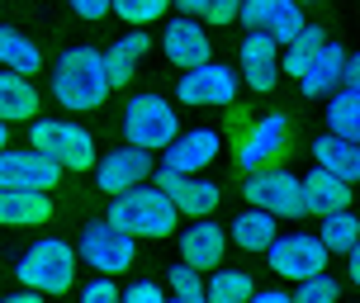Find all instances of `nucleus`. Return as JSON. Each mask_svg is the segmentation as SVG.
I'll return each mask as SVG.
<instances>
[{
	"label": "nucleus",
	"instance_id": "obj_1",
	"mask_svg": "<svg viewBox=\"0 0 360 303\" xmlns=\"http://www.w3.org/2000/svg\"><path fill=\"white\" fill-rule=\"evenodd\" d=\"M53 95L67 109L86 114V109H100L109 95V76H105V53L95 48H67L57 57V76H53Z\"/></svg>",
	"mask_w": 360,
	"mask_h": 303
},
{
	"label": "nucleus",
	"instance_id": "obj_2",
	"mask_svg": "<svg viewBox=\"0 0 360 303\" xmlns=\"http://www.w3.org/2000/svg\"><path fill=\"white\" fill-rule=\"evenodd\" d=\"M176 218H180L176 204L157 185H133L124 195H114V204H109V223L128 237H171Z\"/></svg>",
	"mask_w": 360,
	"mask_h": 303
},
{
	"label": "nucleus",
	"instance_id": "obj_3",
	"mask_svg": "<svg viewBox=\"0 0 360 303\" xmlns=\"http://www.w3.org/2000/svg\"><path fill=\"white\" fill-rule=\"evenodd\" d=\"M233 133H237V166L242 171L280 166L289 152V119L285 114L247 119V109H233Z\"/></svg>",
	"mask_w": 360,
	"mask_h": 303
},
{
	"label": "nucleus",
	"instance_id": "obj_4",
	"mask_svg": "<svg viewBox=\"0 0 360 303\" xmlns=\"http://www.w3.org/2000/svg\"><path fill=\"white\" fill-rule=\"evenodd\" d=\"M19 285L38 289V294H67L76 285V247H67L62 237H43L19 256Z\"/></svg>",
	"mask_w": 360,
	"mask_h": 303
},
{
	"label": "nucleus",
	"instance_id": "obj_5",
	"mask_svg": "<svg viewBox=\"0 0 360 303\" xmlns=\"http://www.w3.org/2000/svg\"><path fill=\"white\" fill-rule=\"evenodd\" d=\"M29 147L43 152V157H53L67 171H90L95 166V138L81 124H67V119H34Z\"/></svg>",
	"mask_w": 360,
	"mask_h": 303
},
{
	"label": "nucleus",
	"instance_id": "obj_6",
	"mask_svg": "<svg viewBox=\"0 0 360 303\" xmlns=\"http://www.w3.org/2000/svg\"><path fill=\"white\" fill-rule=\"evenodd\" d=\"M124 133L133 147L162 152L180 133V119H176V109H171V100H162V95H133L124 109Z\"/></svg>",
	"mask_w": 360,
	"mask_h": 303
},
{
	"label": "nucleus",
	"instance_id": "obj_7",
	"mask_svg": "<svg viewBox=\"0 0 360 303\" xmlns=\"http://www.w3.org/2000/svg\"><path fill=\"white\" fill-rule=\"evenodd\" d=\"M247 204L252 209H266L270 218H304V190H299V176L285 171V166H261L247 180Z\"/></svg>",
	"mask_w": 360,
	"mask_h": 303
},
{
	"label": "nucleus",
	"instance_id": "obj_8",
	"mask_svg": "<svg viewBox=\"0 0 360 303\" xmlns=\"http://www.w3.org/2000/svg\"><path fill=\"white\" fill-rule=\"evenodd\" d=\"M76 261H86L95 275H124L128 266H133V237L128 232H119L114 223H90L86 232H81V247H76Z\"/></svg>",
	"mask_w": 360,
	"mask_h": 303
},
{
	"label": "nucleus",
	"instance_id": "obj_9",
	"mask_svg": "<svg viewBox=\"0 0 360 303\" xmlns=\"http://www.w3.org/2000/svg\"><path fill=\"white\" fill-rule=\"evenodd\" d=\"M270 256V270L280 275V280H308V275H323L327 266V247L313 237V232H285V237H275L266 247Z\"/></svg>",
	"mask_w": 360,
	"mask_h": 303
},
{
	"label": "nucleus",
	"instance_id": "obj_10",
	"mask_svg": "<svg viewBox=\"0 0 360 303\" xmlns=\"http://www.w3.org/2000/svg\"><path fill=\"white\" fill-rule=\"evenodd\" d=\"M237 100V72L233 67H223V62H204V67H190V72L180 76V105H233Z\"/></svg>",
	"mask_w": 360,
	"mask_h": 303
},
{
	"label": "nucleus",
	"instance_id": "obj_11",
	"mask_svg": "<svg viewBox=\"0 0 360 303\" xmlns=\"http://www.w3.org/2000/svg\"><path fill=\"white\" fill-rule=\"evenodd\" d=\"M62 180V166L53 157H43L34 147L24 152H0V190H53Z\"/></svg>",
	"mask_w": 360,
	"mask_h": 303
},
{
	"label": "nucleus",
	"instance_id": "obj_12",
	"mask_svg": "<svg viewBox=\"0 0 360 303\" xmlns=\"http://www.w3.org/2000/svg\"><path fill=\"white\" fill-rule=\"evenodd\" d=\"M237 19L247 24V34L261 29V34H270L275 43H289V38H299V29H304L299 0H242Z\"/></svg>",
	"mask_w": 360,
	"mask_h": 303
},
{
	"label": "nucleus",
	"instance_id": "obj_13",
	"mask_svg": "<svg viewBox=\"0 0 360 303\" xmlns=\"http://www.w3.org/2000/svg\"><path fill=\"white\" fill-rule=\"evenodd\" d=\"M157 190H166V199L176 204V214H190V218H209L218 209V199H223V190H218L214 180L204 176H180V171H166L157 176Z\"/></svg>",
	"mask_w": 360,
	"mask_h": 303
},
{
	"label": "nucleus",
	"instance_id": "obj_14",
	"mask_svg": "<svg viewBox=\"0 0 360 303\" xmlns=\"http://www.w3.org/2000/svg\"><path fill=\"white\" fill-rule=\"evenodd\" d=\"M147 176H152V152H143V147H133V143L105 152L100 171H95V180H100L105 195H124L133 185H147Z\"/></svg>",
	"mask_w": 360,
	"mask_h": 303
},
{
	"label": "nucleus",
	"instance_id": "obj_15",
	"mask_svg": "<svg viewBox=\"0 0 360 303\" xmlns=\"http://www.w3.org/2000/svg\"><path fill=\"white\" fill-rule=\"evenodd\" d=\"M223 251H228V232L218 228L214 218H195L190 228L180 232V261L195 266L199 275L223 266Z\"/></svg>",
	"mask_w": 360,
	"mask_h": 303
},
{
	"label": "nucleus",
	"instance_id": "obj_16",
	"mask_svg": "<svg viewBox=\"0 0 360 303\" xmlns=\"http://www.w3.org/2000/svg\"><path fill=\"white\" fill-rule=\"evenodd\" d=\"M162 48L166 57L176 62L180 72H190V67H204L209 62V53H214V43H209V34H204V24L190 15H180L166 24V34H162Z\"/></svg>",
	"mask_w": 360,
	"mask_h": 303
},
{
	"label": "nucleus",
	"instance_id": "obj_17",
	"mask_svg": "<svg viewBox=\"0 0 360 303\" xmlns=\"http://www.w3.org/2000/svg\"><path fill=\"white\" fill-rule=\"evenodd\" d=\"M242 81L252 90H275V81H280V43L270 34H261V29H252V34L242 38Z\"/></svg>",
	"mask_w": 360,
	"mask_h": 303
},
{
	"label": "nucleus",
	"instance_id": "obj_18",
	"mask_svg": "<svg viewBox=\"0 0 360 303\" xmlns=\"http://www.w3.org/2000/svg\"><path fill=\"white\" fill-rule=\"evenodd\" d=\"M218 138L214 128H190V133H176L171 143H166V171H180V176H199L209 161L218 157Z\"/></svg>",
	"mask_w": 360,
	"mask_h": 303
},
{
	"label": "nucleus",
	"instance_id": "obj_19",
	"mask_svg": "<svg viewBox=\"0 0 360 303\" xmlns=\"http://www.w3.org/2000/svg\"><path fill=\"white\" fill-rule=\"evenodd\" d=\"M53 218L48 190H0V228H38Z\"/></svg>",
	"mask_w": 360,
	"mask_h": 303
},
{
	"label": "nucleus",
	"instance_id": "obj_20",
	"mask_svg": "<svg viewBox=\"0 0 360 303\" xmlns=\"http://www.w3.org/2000/svg\"><path fill=\"white\" fill-rule=\"evenodd\" d=\"M342 72H346V48H342V43H323L318 57L304 67L299 86H304L308 100H323V95H332V90L342 86Z\"/></svg>",
	"mask_w": 360,
	"mask_h": 303
},
{
	"label": "nucleus",
	"instance_id": "obj_21",
	"mask_svg": "<svg viewBox=\"0 0 360 303\" xmlns=\"http://www.w3.org/2000/svg\"><path fill=\"white\" fill-rule=\"evenodd\" d=\"M38 109H43V95L34 90V81L0 67V124H24Z\"/></svg>",
	"mask_w": 360,
	"mask_h": 303
},
{
	"label": "nucleus",
	"instance_id": "obj_22",
	"mask_svg": "<svg viewBox=\"0 0 360 303\" xmlns=\"http://www.w3.org/2000/svg\"><path fill=\"white\" fill-rule=\"evenodd\" d=\"M299 190H304V214H332V209H351V185L337 180L332 171H313V176L299 180Z\"/></svg>",
	"mask_w": 360,
	"mask_h": 303
},
{
	"label": "nucleus",
	"instance_id": "obj_23",
	"mask_svg": "<svg viewBox=\"0 0 360 303\" xmlns=\"http://www.w3.org/2000/svg\"><path fill=\"white\" fill-rule=\"evenodd\" d=\"M147 48H152V38L143 34V29H133V34H124L114 48L105 53V76H109V90H124L128 81H133V72H138V57H147Z\"/></svg>",
	"mask_w": 360,
	"mask_h": 303
},
{
	"label": "nucleus",
	"instance_id": "obj_24",
	"mask_svg": "<svg viewBox=\"0 0 360 303\" xmlns=\"http://www.w3.org/2000/svg\"><path fill=\"white\" fill-rule=\"evenodd\" d=\"M313 157H318L323 171H332V176L346 180V185H356V180H360V143H351V138L327 133V138L313 143Z\"/></svg>",
	"mask_w": 360,
	"mask_h": 303
},
{
	"label": "nucleus",
	"instance_id": "obj_25",
	"mask_svg": "<svg viewBox=\"0 0 360 303\" xmlns=\"http://www.w3.org/2000/svg\"><path fill=\"white\" fill-rule=\"evenodd\" d=\"M0 67L5 72H19V76H34L43 67V53H38L34 38H24L19 29H5L0 24Z\"/></svg>",
	"mask_w": 360,
	"mask_h": 303
},
{
	"label": "nucleus",
	"instance_id": "obj_26",
	"mask_svg": "<svg viewBox=\"0 0 360 303\" xmlns=\"http://www.w3.org/2000/svg\"><path fill=\"white\" fill-rule=\"evenodd\" d=\"M327 133L360 143V90H346V86L332 90V100H327Z\"/></svg>",
	"mask_w": 360,
	"mask_h": 303
},
{
	"label": "nucleus",
	"instance_id": "obj_27",
	"mask_svg": "<svg viewBox=\"0 0 360 303\" xmlns=\"http://www.w3.org/2000/svg\"><path fill=\"white\" fill-rule=\"evenodd\" d=\"M275 237H280V232H275V218H270L266 209H247V214H237V223H233V242H237V247L266 251Z\"/></svg>",
	"mask_w": 360,
	"mask_h": 303
},
{
	"label": "nucleus",
	"instance_id": "obj_28",
	"mask_svg": "<svg viewBox=\"0 0 360 303\" xmlns=\"http://www.w3.org/2000/svg\"><path fill=\"white\" fill-rule=\"evenodd\" d=\"M327 43V34L318 29V24H304L299 29V38H289L285 43V57H280V72L285 76H304V67L318 57V48Z\"/></svg>",
	"mask_w": 360,
	"mask_h": 303
},
{
	"label": "nucleus",
	"instance_id": "obj_29",
	"mask_svg": "<svg viewBox=\"0 0 360 303\" xmlns=\"http://www.w3.org/2000/svg\"><path fill=\"white\" fill-rule=\"evenodd\" d=\"M252 294L247 270H214V280L204 285V303H252Z\"/></svg>",
	"mask_w": 360,
	"mask_h": 303
},
{
	"label": "nucleus",
	"instance_id": "obj_30",
	"mask_svg": "<svg viewBox=\"0 0 360 303\" xmlns=\"http://www.w3.org/2000/svg\"><path fill=\"white\" fill-rule=\"evenodd\" d=\"M318 242H323L327 251H351L360 242V218L351 214V209H332V214H323Z\"/></svg>",
	"mask_w": 360,
	"mask_h": 303
},
{
	"label": "nucleus",
	"instance_id": "obj_31",
	"mask_svg": "<svg viewBox=\"0 0 360 303\" xmlns=\"http://www.w3.org/2000/svg\"><path fill=\"white\" fill-rule=\"evenodd\" d=\"M171 5H180L199 24H233L237 10H242V0H171Z\"/></svg>",
	"mask_w": 360,
	"mask_h": 303
},
{
	"label": "nucleus",
	"instance_id": "obj_32",
	"mask_svg": "<svg viewBox=\"0 0 360 303\" xmlns=\"http://www.w3.org/2000/svg\"><path fill=\"white\" fill-rule=\"evenodd\" d=\"M109 10L124 19V24H152V19H162L171 10V0H109Z\"/></svg>",
	"mask_w": 360,
	"mask_h": 303
},
{
	"label": "nucleus",
	"instance_id": "obj_33",
	"mask_svg": "<svg viewBox=\"0 0 360 303\" xmlns=\"http://www.w3.org/2000/svg\"><path fill=\"white\" fill-rule=\"evenodd\" d=\"M342 299V285L332 280V275H308V280H299V289L289 294V303H337Z\"/></svg>",
	"mask_w": 360,
	"mask_h": 303
},
{
	"label": "nucleus",
	"instance_id": "obj_34",
	"mask_svg": "<svg viewBox=\"0 0 360 303\" xmlns=\"http://www.w3.org/2000/svg\"><path fill=\"white\" fill-rule=\"evenodd\" d=\"M166 280H171V289H176L180 299H190V294H204V280H199V270H195V266H185V261H180V266H171V275H166Z\"/></svg>",
	"mask_w": 360,
	"mask_h": 303
},
{
	"label": "nucleus",
	"instance_id": "obj_35",
	"mask_svg": "<svg viewBox=\"0 0 360 303\" xmlns=\"http://www.w3.org/2000/svg\"><path fill=\"white\" fill-rule=\"evenodd\" d=\"M81 303H119V289H114L109 275H100V280H90V285L81 289Z\"/></svg>",
	"mask_w": 360,
	"mask_h": 303
},
{
	"label": "nucleus",
	"instance_id": "obj_36",
	"mask_svg": "<svg viewBox=\"0 0 360 303\" xmlns=\"http://www.w3.org/2000/svg\"><path fill=\"white\" fill-rule=\"evenodd\" d=\"M119 303H166V294L152 285V280H138L128 294H119Z\"/></svg>",
	"mask_w": 360,
	"mask_h": 303
},
{
	"label": "nucleus",
	"instance_id": "obj_37",
	"mask_svg": "<svg viewBox=\"0 0 360 303\" xmlns=\"http://www.w3.org/2000/svg\"><path fill=\"white\" fill-rule=\"evenodd\" d=\"M72 10L81 19H105L109 15V0H72Z\"/></svg>",
	"mask_w": 360,
	"mask_h": 303
},
{
	"label": "nucleus",
	"instance_id": "obj_38",
	"mask_svg": "<svg viewBox=\"0 0 360 303\" xmlns=\"http://www.w3.org/2000/svg\"><path fill=\"white\" fill-rule=\"evenodd\" d=\"M346 90H360V53H346V72H342Z\"/></svg>",
	"mask_w": 360,
	"mask_h": 303
},
{
	"label": "nucleus",
	"instance_id": "obj_39",
	"mask_svg": "<svg viewBox=\"0 0 360 303\" xmlns=\"http://www.w3.org/2000/svg\"><path fill=\"white\" fill-rule=\"evenodd\" d=\"M252 303H289V294H285V289H256Z\"/></svg>",
	"mask_w": 360,
	"mask_h": 303
},
{
	"label": "nucleus",
	"instance_id": "obj_40",
	"mask_svg": "<svg viewBox=\"0 0 360 303\" xmlns=\"http://www.w3.org/2000/svg\"><path fill=\"white\" fill-rule=\"evenodd\" d=\"M0 303H43V294L38 289H19V294H10V299H0Z\"/></svg>",
	"mask_w": 360,
	"mask_h": 303
},
{
	"label": "nucleus",
	"instance_id": "obj_41",
	"mask_svg": "<svg viewBox=\"0 0 360 303\" xmlns=\"http://www.w3.org/2000/svg\"><path fill=\"white\" fill-rule=\"evenodd\" d=\"M346 256H351V266H346V270H351V285H360V242L346 251Z\"/></svg>",
	"mask_w": 360,
	"mask_h": 303
},
{
	"label": "nucleus",
	"instance_id": "obj_42",
	"mask_svg": "<svg viewBox=\"0 0 360 303\" xmlns=\"http://www.w3.org/2000/svg\"><path fill=\"white\" fill-rule=\"evenodd\" d=\"M10 147V124H0V152Z\"/></svg>",
	"mask_w": 360,
	"mask_h": 303
},
{
	"label": "nucleus",
	"instance_id": "obj_43",
	"mask_svg": "<svg viewBox=\"0 0 360 303\" xmlns=\"http://www.w3.org/2000/svg\"><path fill=\"white\" fill-rule=\"evenodd\" d=\"M171 303H204V294H190V299H180V294H176Z\"/></svg>",
	"mask_w": 360,
	"mask_h": 303
}]
</instances>
